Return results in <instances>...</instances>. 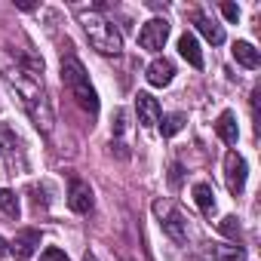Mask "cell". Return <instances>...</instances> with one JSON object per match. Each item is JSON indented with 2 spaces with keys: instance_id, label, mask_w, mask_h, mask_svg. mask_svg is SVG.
<instances>
[{
  "instance_id": "ffe728a7",
  "label": "cell",
  "mask_w": 261,
  "mask_h": 261,
  "mask_svg": "<svg viewBox=\"0 0 261 261\" xmlns=\"http://www.w3.org/2000/svg\"><path fill=\"white\" fill-rule=\"evenodd\" d=\"M218 230L237 243V240H240V218H237V215H224V218L218 221Z\"/></svg>"
},
{
  "instance_id": "2e32d148",
  "label": "cell",
  "mask_w": 261,
  "mask_h": 261,
  "mask_svg": "<svg viewBox=\"0 0 261 261\" xmlns=\"http://www.w3.org/2000/svg\"><path fill=\"white\" fill-rule=\"evenodd\" d=\"M0 154L7 160H16V154H19V136L10 123H0Z\"/></svg>"
},
{
  "instance_id": "ba28073f",
  "label": "cell",
  "mask_w": 261,
  "mask_h": 261,
  "mask_svg": "<svg viewBox=\"0 0 261 261\" xmlns=\"http://www.w3.org/2000/svg\"><path fill=\"white\" fill-rule=\"evenodd\" d=\"M40 230L37 227H22L16 237H13V243H10V252L19 258V261H28L34 252H37V246H40Z\"/></svg>"
},
{
  "instance_id": "5b68a950",
  "label": "cell",
  "mask_w": 261,
  "mask_h": 261,
  "mask_svg": "<svg viewBox=\"0 0 261 261\" xmlns=\"http://www.w3.org/2000/svg\"><path fill=\"white\" fill-rule=\"evenodd\" d=\"M246 160H243V154H237V151H227V157H224V181H227V191L233 194V197H240L243 194V188H246Z\"/></svg>"
},
{
  "instance_id": "5bb4252c",
  "label": "cell",
  "mask_w": 261,
  "mask_h": 261,
  "mask_svg": "<svg viewBox=\"0 0 261 261\" xmlns=\"http://www.w3.org/2000/svg\"><path fill=\"white\" fill-rule=\"evenodd\" d=\"M191 194H194V203H197V209H200L203 215H212V212H215V191H212L209 181H197Z\"/></svg>"
},
{
  "instance_id": "ac0fdd59",
  "label": "cell",
  "mask_w": 261,
  "mask_h": 261,
  "mask_svg": "<svg viewBox=\"0 0 261 261\" xmlns=\"http://www.w3.org/2000/svg\"><path fill=\"white\" fill-rule=\"evenodd\" d=\"M185 123H188V117H185L181 111L160 117V133H163V139H172V136H178L181 129H185Z\"/></svg>"
},
{
  "instance_id": "e0dca14e",
  "label": "cell",
  "mask_w": 261,
  "mask_h": 261,
  "mask_svg": "<svg viewBox=\"0 0 261 261\" xmlns=\"http://www.w3.org/2000/svg\"><path fill=\"white\" fill-rule=\"evenodd\" d=\"M209 258L212 261H246V249L240 243H233V246H212Z\"/></svg>"
},
{
  "instance_id": "603a6c76",
  "label": "cell",
  "mask_w": 261,
  "mask_h": 261,
  "mask_svg": "<svg viewBox=\"0 0 261 261\" xmlns=\"http://www.w3.org/2000/svg\"><path fill=\"white\" fill-rule=\"evenodd\" d=\"M221 16H224L227 22H237V19H240V7H237V4H221Z\"/></svg>"
},
{
  "instance_id": "8fae6325",
  "label": "cell",
  "mask_w": 261,
  "mask_h": 261,
  "mask_svg": "<svg viewBox=\"0 0 261 261\" xmlns=\"http://www.w3.org/2000/svg\"><path fill=\"white\" fill-rule=\"evenodd\" d=\"M215 133H218V139H221L224 145H237L240 129H237V114H233V111H221V117H218V123H215Z\"/></svg>"
},
{
  "instance_id": "52a82bcc",
  "label": "cell",
  "mask_w": 261,
  "mask_h": 261,
  "mask_svg": "<svg viewBox=\"0 0 261 261\" xmlns=\"http://www.w3.org/2000/svg\"><path fill=\"white\" fill-rule=\"evenodd\" d=\"M166 37H169V22H166V19H151V22L142 28V34H139V46L157 53V49L166 46Z\"/></svg>"
},
{
  "instance_id": "4fadbf2b",
  "label": "cell",
  "mask_w": 261,
  "mask_h": 261,
  "mask_svg": "<svg viewBox=\"0 0 261 261\" xmlns=\"http://www.w3.org/2000/svg\"><path fill=\"white\" fill-rule=\"evenodd\" d=\"M233 59H237V65L252 68V71L261 65V53H258L249 40H237V43H233Z\"/></svg>"
},
{
  "instance_id": "7a4b0ae2",
  "label": "cell",
  "mask_w": 261,
  "mask_h": 261,
  "mask_svg": "<svg viewBox=\"0 0 261 261\" xmlns=\"http://www.w3.org/2000/svg\"><path fill=\"white\" fill-rule=\"evenodd\" d=\"M62 83L71 89L74 101H77L89 117L98 114V95H95V89H92V83H89V74H86V68H83V62H80L77 56H65V59H62Z\"/></svg>"
},
{
  "instance_id": "d6986e66",
  "label": "cell",
  "mask_w": 261,
  "mask_h": 261,
  "mask_svg": "<svg viewBox=\"0 0 261 261\" xmlns=\"http://www.w3.org/2000/svg\"><path fill=\"white\" fill-rule=\"evenodd\" d=\"M0 209H4V215H10V218H16V221H19V215H22V206H19V197H16V191H10V188H4V191H0Z\"/></svg>"
},
{
  "instance_id": "d4e9b609",
  "label": "cell",
  "mask_w": 261,
  "mask_h": 261,
  "mask_svg": "<svg viewBox=\"0 0 261 261\" xmlns=\"http://www.w3.org/2000/svg\"><path fill=\"white\" fill-rule=\"evenodd\" d=\"M31 197H34V206H37V209H46V203H49V200L43 197V188H37V185H34V188H31Z\"/></svg>"
},
{
  "instance_id": "484cf974",
  "label": "cell",
  "mask_w": 261,
  "mask_h": 261,
  "mask_svg": "<svg viewBox=\"0 0 261 261\" xmlns=\"http://www.w3.org/2000/svg\"><path fill=\"white\" fill-rule=\"evenodd\" d=\"M7 255H10V243L0 237V258H7Z\"/></svg>"
},
{
  "instance_id": "44dd1931",
  "label": "cell",
  "mask_w": 261,
  "mask_h": 261,
  "mask_svg": "<svg viewBox=\"0 0 261 261\" xmlns=\"http://www.w3.org/2000/svg\"><path fill=\"white\" fill-rule=\"evenodd\" d=\"M126 120H129L126 111H117V114H114V126H111V129H114V139H117V142H120V136L126 133Z\"/></svg>"
},
{
  "instance_id": "6da1fadb",
  "label": "cell",
  "mask_w": 261,
  "mask_h": 261,
  "mask_svg": "<svg viewBox=\"0 0 261 261\" xmlns=\"http://www.w3.org/2000/svg\"><path fill=\"white\" fill-rule=\"evenodd\" d=\"M4 77H7V86L19 95L22 108L28 111L31 123L37 126V133L49 136V133H53V123H56V114H53L49 95H46V89H43V77H31V74H25V71H19V68H10Z\"/></svg>"
},
{
  "instance_id": "3957f363",
  "label": "cell",
  "mask_w": 261,
  "mask_h": 261,
  "mask_svg": "<svg viewBox=\"0 0 261 261\" xmlns=\"http://www.w3.org/2000/svg\"><path fill=\"white\" fill-rule=\"evenodd\" d=\"M80 25H83V31H86V37H89V43H92V49L98 53V56H120L123 53V37H120V31L101 16V13H80Z\"/></svg>"
},
{
  "instance_id": "7c38bea8",
  "label": "cell",
  "mask_w": 261,
  "mask_h": 261,
  "mask_svg": "<svg viewBox=\"0 0 261 261\" xmlns=\"http://www.w3.org/2000/svg\"><path fill=\"white\" fill-rule=\"evenodd\" d=\"M178 53H181V59L191 65V68H203V53H200V43H197V37L194 34H181L178 37Z\"/></svg>"
},
{
  "instance_id": "9a60e30c",
  "label": "cell",
  "mask_w": 261,
  "mask_h": 261,
  "mask_svg": "<svg viewBox=\"0 0 261 261\" xmlns=\"http://www.w3.org/2000/svg\"><path fill=\"white\" fill-rule=\"evenodd\" d=\"M197 31H200L212 46H221V43H224V28H221L215 19H209V16H197Z\"/></svg>"
},
{
  "instance_id": "7402d4cb",
  "label": "cell",
  "mask_w": 261,
  "mask_h": 261,
  "mask_svg": "<svg viewBox=\"0 0 261 261\" xmlns=\"http://www.w3.org/2000/svg\"><path fill=\"white\" fill-rule=\"evenodd\" d=\"M40 261H71L59 246H49V249H43V255H40Z\"/></svg>"
},
{
  "instance_id": "cb8c5ba5",
  "label": "cell",
  "mask_w": 261,
  "mask_h": 261,
  "mask_svg": "<svg viewBox=\"0 0 261 261\" xmlns=\"http://www.w3.org/2000/svg\"><path fill=\"white\" fill-rule=\"evenodd\" d=\"M169 185H172V188L181 185V163H172V166H169Z\"/></svg>"
},
{
  "instance_id": "30bf717a",
  "label": "cell",
  "mask_w": 261,
  "mask_h": 261,
  "mask_svg": "<svg viewBox=\"0 0 261 261\" xmlns=\"http://www.w3.org/2000/svg\"><path fill=\"white\" fill-rule=\"evenodd\" d=\"M145 77H148V83H151V86L163 89V86H169V83H172V77H175V65H172L169 59H154V62L148 65Z\"/></svg>"
},
{
  "instance_id": "277c9868",
  "label": "cell",
  "mask_w": 261,
  "mask_h": 261,
  "mask_svg": "<svg viewBox=\"0 0 261 261\" xmlns=\"http://www.w3.org/2000/svg\"><path fill=\"white\" fill-rule=\"evenodd\" d=\"M154 215L160 218V227H163V233L172 243H178V246L188 243V221H185V215L178 212V206L172 200H157L154 203Z\"/></svg>"
},
{
  "instance_id": "8992f818",
  "label": "cell",
  "mask_w": 261,
  "mask_h": 261,
  "mask_svg": "<svg viewBox=\"0 0 261 261\" xmlns=\"http://www.w3.org/2000/svg\"><path fill=\"white\" fill-rule=\"evenodd\" d=\"M68 206H71V212H77V215H89V212H92V206H95L92 188H89L83 178H71V181H68Z\"/></svg>"
},
{
  "instance_id": "9c48e42d",
  "label": "cell",
  "mask_w": 261,
  "mask_h": 261,
  "mask_svg": "<svg viewBox=\"0 0 261 261\" xmlns=\"http://www.w3.org/2000/svg\"><path fill=\"white\" fill-rule=\"evenodd\" d=\"M136 114H139V123L151 129V126L160 123V101L151 92H139L136 95Z\"/></svg>"
},
{
  "instance_id": "4316f807",
  "label": "cell",
  "mask_w": 261,
  "mask_h": 261,
  "mask_svg": "<svg viewBox=\"0 0 261 261\" xmlns=\"http://www.w3.org/2000/svg\"><path fill=\"white\" fill-rule=\"evenodd\" d=\"M83 261H98V258H95L92 252H86V255H83Z\"/></svg>"
}]
</instances>
